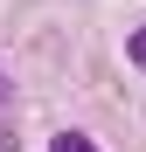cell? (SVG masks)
Instances as JSON below:
<instances>
[{
	"mask_svg": "<svg viewBox=\"0 0 146 152\" xmlns=\"http://www.w3.org/2000/svg\"><path fill=\"white\" fill-rule=\"evenodd\" d=\"M49 152H97V145H90L84 132H63V138H56V145H49Z\"/></svg>",
	"mask_w": 146,
	"mask_h": 152,
	"instance_id": "cell-1",
	"label": "cell"
},
{
	"mask_svg": "<svg viewBox=\"0 0 146 152\" xmlns=\"http://www.w3.org/2000/svg\"><path fill=\"white\" fill-rule=\"evenodd\" d=\"M0 111H7V83H0Z\"/></svg>",
	"mask_w": 146,
	"mask_h": 152,
	"instance_id": "cell-3",
	"label": "cell"
},
{
	"mask_svg": "<svg viewBox=\"0 0 146 152\" xmlns=\"http://www.w3.org/2000/svg\"><path fill=\"white\" fill-rule=\"evenodd\" d=\"M132 62H139V69H146V28H139V35H132Z\"/></svg>",
	"mask_w": 146,
	"mask_h": 152,
	"instance_id": "cell-2",
	"label": "cell"
}]
</instances>
